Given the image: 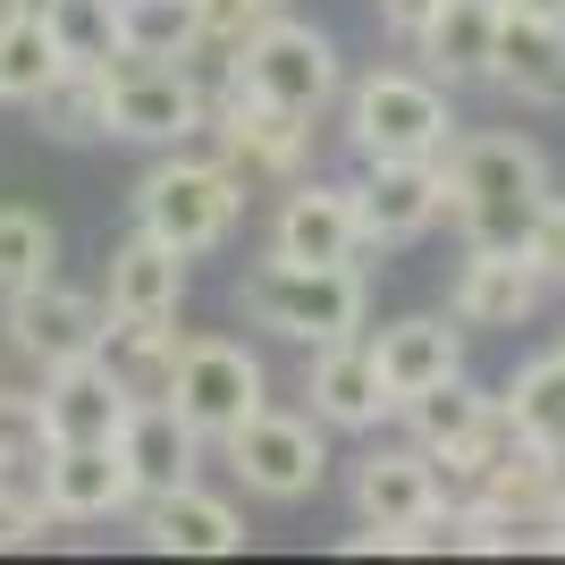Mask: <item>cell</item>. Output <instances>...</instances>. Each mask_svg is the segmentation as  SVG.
I'll return each instance as SVG.
<instances>
[{"label": "cell", "mask_w": 565, "mask_h": 565, "mask_svg": "<svg viewBox=\"0 0 565 565\" xmlns=\"http://www.w3.org/2000/svg\"><path fill=\"white\" fill-rule=\"evenodd\" d=\"M490 94H507L515 110H565V25L507 9L490 51Z\"/></svg>", "instance_id": "cell-21"}, {"label": "cell", "mask_w": 565, "mask_h": 565, "mask_svg": "<svg viewBox=\"0 0 565 565\" xmlns=\"http://www.w3.org/2000/svg\"><path fill=\"white\" fill-rule=\"evenodd\" d=\"M169 405L186 414L203 439H228L236 423H254L270 405V372L245 338H212V330H186V354H178V380H169Z\"/></svg>", "instance_id": "cell-9"}, {"label": "cell", "mask_w": 565, "mask_h": 565, "mask_svg": "<svg viewBox=\"0 0 565 565\" xmlns=\"http://www.w3.org/2000/svg\"><path fill=\"white\" fill-rule=\"evenodd\" d=\"M347 498H354V523H372L380 548L397 541L405 523H423L439 507V472H430V448L414 439H388V448H363L347 472Z\"/></svg>", "instance_id": "cell-16"}, {"label": "cell", "mask_w": 565, "mask_h": 565, "mask_svg": "<svg viewBox=\"0 0 565 565\" xmlns=\"http://www.w3.org/2000/svg\"><path fill=\"white\" fill-rule=\"evenodd\" d=\"M51 456V423H43V397L34 388H9L0 380V472H18V481H34Z\"/></svg>", "instance_id": "cell-32"}, {"label": "cell", "mask_w": 565, "mask_h": 565, "mask_svg": "<svg viewBox=\"0 0 565 565\" xmlns=\"http://www.w3.org/2000/svg\"><path fill=\"white\" fill-rule=\"evenodd\" d=\"M430 9H439V0H372L380 34H388V43H397V51H414V34H423V25H430Z\"/></svg>", "instance_id": "cell-35"}, {"label": "cell", "mask_w": 565, "mask_h": 565, "mask_svg": "<svg viewBox=\"0 0 565 565\" xmlns=\"http://www.w3.org/2000/svg\"><path fill=\"white\" fill-rule=\"evenodd\" d=\"M498 18H507V0H439V9H430V25L414 34V68L439 76L448 94H465V85H490Z\"/></svg>", "instance_id": "cell-22"}, {"label": "cell", "mask_w": 565, "mask_h": 565, "mask_svg": "<svg viewBox=\"0 0 565 565\" xmlns=\"http://www.w3.org/2000/svg\"><path fill=\"white\" fill-rule=\"evenodd\" d=\"M305 414L321 430H347V439H372L380 423H397V405L380 388L372 338H330V347H305Z\"/></svg>", "instance_id": "cell-14"}, {"label": "cell", "mask_w": 565, "mask_h": 565, "mask_svg": "<svg viewBox=\"0 0 565 565\" xmlns=\"http://www.w3.org/2000/svg\"><path fill=\"white\" fill-rule=\"evenodd\" d=\"M456 127V94L423 68H363L338 94V136L354 161H439Z\"/></svg>", "instance_id": "cell-3"}, {"label": "cell", "mask_w": 565, "mask_h": 565, "mask_svg": "<svg viewBox=\"0 0 565 565\" xmlns=\"http://www.w3.org/2000/svg\"><path fill=\"white\" fill-rule=\"evenodd\" d=\"M203 9V43H220V51H236L254 25H270L279 9H296V0H194Z\"/></svg>", "instance_id": "cell-33"}, {"label": "cell", "mask_w": 565, "mask_h": 565, "mask_svg": "<svg viewBox=\"0 0 565 565\" xmlns=\"http://www.w3.org/2000/svg\"><path fill=\"white\" fill-rule=\"evenodd\" d=\"M490 405H498V388H481L472 372H456V380H439V388H423V397H405L397 423H405V439H414V448L456 456L472 430L490 423Z\"/></svg>", "instance_id": "cell-25"}, {"label": "cell", "mask_w": 565, "mask_h": 565, "mask_svg": "<svg viewBox=\"0 0 565 565\" xmlns=\"http://www.w3.org/2000/svg\"><path fill=\"white\" fill-rule=\"evenodd\" d=\"M0 9H51V0H0Z\"/></svg>", "instance_id": "cell-38"}, {"label": "cell", "mask_w": 565, "mask_h": 565, "mask_svg": "<svg viewBox=\"0 0 565 565\" xmlns=\"http://www.w3.org/2000/svg\"><path fill=\"white\" fill-rule=\"evenodd\" d=\"M236 85L321 127V118L338 110V94H347V51H338L330 25H312V18H296V9H279L270 25H254V34L236 43Z\"/></svg>", "instance_id": "cell-5"}, {"label": "cell", "mask_w": 565, "mask_h": 565, "mask_svg": "<svg viewBox=\"0 0 565 565\" xmlns=\"http://www.w3.org/2000/svg\"><path fill=\"white\" fill-rule=\"evenodd\" d=\"M498 405H507V423H515L523 448H557L565 439V354H532V363H515L507 372V388H498Z\"/></svg>", "instance_id": "cell-26"}, {"label": "cell", "mask_w": 565, "mask_h": 565, "mask_svg": "<svg viewBox=\"0 0 565 565\" xmlns=\"http://www.w3.org/2000/svg\"><path fill=\"white\" fill-rule=\"evenodd\" d=\"M186 287H194V262L178 245H161L152 228H127L110 245V262H102V305L118 321H178Z\"/></svg>", "instance_id": "cell-18"}, {"label": "cell", "mask_w": 565, "mask_h": 565, "mask_svg": "<svg viewBox=\"0 0 565 565\" xmlns=\"http://www.w3.org/2000/svg\"><path fill=\"white\" fill-rule=\"evenodd\" d=\"M43 25H51V43H60L68 68H102V60L118 51V9L110 0H51Z\"/></svg>", "instance_id": "cell-31"}, {"label": "cell", "mask_w": 565, "mask_h": 565, "mask_svg": "<svg viewBox=\"0 0 565 565\" xmlns=\"http://www.w3.org/2000/svg\"><path fill=\"white\" fill-rule=\"evenodd\" d=\"M94 354H102V372L127 388V405H161L169 380H178V354H186V330L178 321H118L110 312Z\"/></svg>", "instance_id": "cell-24"}, {"label": "cell", "mask_w": 565, "mask_h": 565, "mask_svg": "<svg viewBox=\"0 0 565 565\" xmlns=\"http://www.w3.org/2000/svg\"><path fill=\"white\" fill-rule=\"evenodd\" d=\"M194 143H203L245 194H254V186H287V178H305V169H312V118L245 94V85L203 118V136H194Z\"/></svg>", "instance_id": "cell-8"}, {"label": "cell", "mask_w": 565, "mask_h": 565, "mask_svg": "<svg viewBox=\"0 0 565 565\" xmlns=\"http://www.w3.org/2000/svg\"><path fill=\"white\" fill-rule=\"evenodd\" d=\"M557 557H565V515H557Z\"/></svg>", "instance_id": "cell-39"}, {"label": "cell", "mask_w": 565, "mask_h": 565, "mask_svg": "<svg viewBox=\"0 0 565 565\" xmlns=\"http://www.w3.org/2000/svg\"><path fill=\"white\" fill-rule=\"evenodd\" d=\"M51 270H60V228L34 203H0V296L51 279Z\"/></svg>", "instance_id": "cell-30"}, {"label": "cell", "mask_w": 565, "mask_h": 565, "mask_svg": "<svg viewBox=\"0 0 565 565\" xmlns=\"http://www.w3.org/2000/svg\"><path fill=\"white\" fill-rule=\"evenodd\" d=\"M262 254H279V262H354V270H372L363 228H354V186L347 178H312V169L287 178Z\"/></svg>", "instance_id": "cell-13"}, {"label": "cell", "mask_w": 565, "mask_h": 565, "mask_svg": "<svg viewBox=\"0 0 565 565\" xmlns=\"http://www.w3.org/2000/svg\"><path fill=\"white\" fill-rule=\"evenodd\" d=\"M212 456L228 465L236 490L262 498V507H305L330 481V430L312 414H279V405H262L254 423H236Z\"/></svg>", "instance_id": "cell-6"}, {"label": "cell", "mask_w": 565, "mask_h": 565, "mask_svg": "<svg viewBox=\"0 0 565 565\" xmlns=\"http://www.w3.org/2000/svg\"><path fill=\"white\" fill-rule=\"evenodd\" d=\"M541 305H548V279L532 270L523 245H465V262H456V279H448V321L465 338L523 330Z\"/></svg>", "instance_id": "cell-12"}, {"label": "cell", "mask_w": 565, "mask_h": 565, "mask_svg": "<svg viewBox=\"0 0 565 565\" xmlns=\"http://www.w3.org/2000/svg\"><path fill=\"white\" fill-rule=\"evenodd\" d=\"M439 178H448V228L465 245H523L532 212L557 194L548 152L515 127H456V143L439 152Z\"/></svg>", "instance_id": "cell-1"}, {"label": "cell", "mask_w": 565, "mask_h": 565, "mask_svg": "<svg viewBox=\"0 0 565 565\" xmlns=\"http://www.w3.org/2000/svg\"><path fill=\"white\" fill-rule=\"evenodd\" d=\"M203 456H212V439H203L169 397L161 405H127V423H118V465H127V490L136 498L203 481Z\"/></svg>", "instance_id": "cell-19"}, {"label": "cell", "mask_w": 565, "mask_h": 565, "mask_svg": "<svg viewBox=\"0 0 565 565\" xmlns=\"http://www.w3.org/2000/svg\"><path fill=\"white\" fill-rule=\"evenodd\" d=\"M354 228H363V254H397L414 236H430L448 220V178L439 161H354Z\"/></svg>", "instance_id": "cell-11"}, {"label": "cell", "mask_w": 565, "mask_h": 565, "mask_svg": "<svg viewBox=\"0 0 565 565\" xmlns=\"http://www.w3.org/2000/svg\"><path fill=\"white\" fill-rule=\"evenodd\" d=\"M236 220H245V186H236L203 143H169V152H152V169L136 178V228H152L186 262L228 254Z\"/></svg>", "instance_id": "cell-4"}, {"label": "cell", "mask_w": 565, "mask_h": 565, "mask_svg": "<svg viewBox=\"0 0 565 565\" xmlns=\"http://www.w3.org/2000/svg\"><path fill=\"white\" fill-rule=\"evenodd\" d=\"M127 523H136V541L152 548V557H236V548H245V515H236V498L203 490V481L161 490V498H136Z\"/></svg>", "instance_id": "cell-17"}, {"label": "cell", "mask_w": 565, "mask_h": 565, "mask_svg": "<svg viewBox=\"0 0 565 565\" xmlns=\"http://www.w3.org/2000/svg\"><path fill=\"white\" fill-rule=\"evenodd\" d=\"M507 9H523V18H548V25H565V0H507Z\"/></svg>", "instance_id": "cell-36"}, {"label": "cell", "mask_w": 565, "mask_h": 565, "mask_svg": "<svg viewBox=\"0 0 565 565\" xmlns=\"http://www.w3.org/2000/svg\"><path fill=\"white\" fill-rule=\"evenodd\" d=\"M60 68H68V60L51 43L43 9H0V110H25Z\"/></svg>", "instance_id": "cell-27"}, {"label": "cell", "mask_w": 565, "mask_h": 565, "mask_svg": "<svg viewBox=\"0 0 565 565\" xmlns=\"http://www.w3.org/2000/svg\"><path fill=\"white\" fill-rule=\"evenodd\" d=\"M228 296L262 338H287V347H330V338L372 330V270H354V262H279V254H262V262L236 270Z\"/></svg>", "instance_id": "cell-2"}, {"label": "cell", "mask_w": 565, "mask_h": 565, "mask_svg": "<svg viewBox=\"0 0 565 565\" xmlns=\"http://www.w3.org/2000/svg\"><path fill=\"white\" fill-rule=\"evenodd\" d=\"M523 254H532V270H541L548 287H565V194H548L541 212H532V228H523Z\"/></svg>", "instance_id": "cell-34"}, {"label": "cell", "mask_w": 565, "mask_h": 565, "mask_svg": "<svg viewBox=\"0 0 565 565\" xmlns=\"http://www.w3.org/2000/svg\"><path fill=\"white\" fill-rule=\"evenodd\" d=\"M25 118H34L51 143H110L102 136V76L94 68H60L43 94L25 102Z\"/></svg>", "instance_id": "cell-29"}, {"label": "cell", "mask_w": 565, "mask_h": 565, "mask_svg": "<svg viewBox=\"0 0 565 565\" xmlns=\"http://www.w3.org/2000/svg\"><path fill=\"white\" fill-rule=\"evenodd\" d=\"M102 330H110V305H102V296H85V287H68L60 270L0 296V347L18 354L25 372H51V363L94 354Z\"/></svg>", "instance_id": "cell-10"}, {"label": "cell", "mask_w": 565, "mask_h": 565, "mask_svg": "<svg viewBox=\"0 0 565 565\" xmlns=\"http://www.w3.org/2000/svg\"><path fill=\"white\" fill-rule=\"evenodd\" d=\"M548 456V481H557V507H565V439H557V448H541Z\"/></svg>", "instance_id": "cell-37"}, {"label": "cell", "mask_w": 565, "mask_h": 565, "mask_svg": "<svg viewBox=\"0 0 565 565\" xmlns=\"http://www.w3.org/2000/svg\"><path fill=\"white\" fill-rule=\"evenodd\" d=\"M102 136L110 143H143V152H169V143L203 136V94L186 85L178 60H136V51H110L102 60Z\"/></svg>", "instance_id": "cell-7"}, {"label": "cell", "mask_w": 565, "mask_h": 565, "mask_svg": "<svg viewBox=\"0 0 565 565\" xmlns=\"http://www.w3.org/2000/svg\"><path fill=\"white\" fill-rule=\"evenodd\" d=\"M34 397H43L51 439H118V423H127V388L102 372V354H76V363L34 372Z\"/></svg>", "instance_id": "cell-23"}, {"label": "cell", "mask_w": 565, "mask_h": 565, "mask_svg": "<svg viewBox=\"0 0 565 565\" xmlns=\"http://www.w3.org/2000/svg\"><path fill=\"white\" fill-rule=\"evenodd\" d=\"M557 354H565V330H557Z\"/></svg>", "instance_id": "cell-40"}, {"label": "cell", "mask_w": 565, "mask_h": 565, "mask_svg": "<svg viewBox=\"0 0 565 565\" xmlns=\"http://www.w3.org/2000/svg\"><path fill=\"white\" fill-rule=\"evenodd\" d=\"M34 490H43L51 523H127V507H136L127 465H118V439H51Z\"/></svg>", "instance_id": "cell-15"}, {"label": "cell", "mask_w": 565, "mask_h": 565, "mask_svg": "<svg viewBox=\"0 0 565 565\" xmlns=\"http://www.w3.org/2000/svg\"><path fill=\"white\" fill-rule=\"evenodd\" d=\"M363 338H372L388 405H405V397H423V388L465 372V330H456L448 312H397V321H380V330H363Z\"/></svg>", "instance_id": "cell-20"}, {"label": "cell", "mask_w": 565, "mask_h": 565, "mask_svg": "<svg viewBox=\"0 0 565 565\" xmlns=\"http://www.w3.org/2000/svg\"><path fill=\"white\" fill-rule=\"evenodd\" d=\"M110 9H118V51H136V60H186L203 43L194 0H110Z\"/></svg>", "instance_id": "cell-28"}]
</instances>
